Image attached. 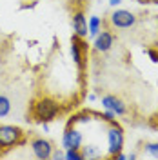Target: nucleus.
Segmentation results:
<instances>
[{
  "label": "nucleus",
  "mask_w": 158,
  "mask_h": 160,
  "mask_svg": "<svg viewBox=\"0 0 158 160\" xmlns=\"http://www.w3.org/2000/svg\"><path fill=\"white\" fill-rule=\"evenodd\" d=\"M60 113V104L51 97H40L33 102L31 108V118L35 122H53Z\"/></svg>",
  "instance_id": "nucleus-1"
},
{
  "label": "nucleus",
  "mask_w": 158,
  "mask_h": 160,
  "mask_svg": "<svg viewBox=\"0 0 158 160\" xmlns=\"http://www.w3.org/2000/svg\"><path fill=\"white\" fill-rule=\"evenodd\" d=\"M26 144V133L18 126L0 124V151L13 149Z\"/></svg>",
  "instance_id": "nucleus-2"
},
{
  "label": "nucleus",
  "mask_w": 158,
  "mask_h": 160,
  "mask_svg": "<svg viewBox=\"0 0 158 160\" xmlns=\"http://www.w3.org/2000/svg\"><path fill=\"white\" fill-rule=\"evenodd\" d=\"M124 142H126V137H124V129L120 128L116 122H111L107 129V155L109 158H113L116 153L124 149Z\"/></svg>",
  "instance_id": "nucleus-3"
},
{
  "label": "nucleus",
  "mask_w": 158,
  "mask_h": 160,
  "mask_svg": "<svg viewBox=\"0 0 158 160\" xmlns=\"http://www.w3.org/2000/svg\"><path fill=\"white\" fill-rule=\"evenodd\" d=\"M109 22L116 29H129L136 24V17H135V13L127 9H115L109 15Z\"/></svg>",
  "instance_id": "nucleus-4"
},
{
  "label": "nucleus",
  "mask_w": 158,
  "mask_h": 160,
  "mask_svg": "<svg viewBox=\"0 0 158 160\" xmlns=\"http://www.w3.org/2000/svg\"><path fill=\"white\" fill-rule=\"evenodd\" d=\"M84 144V135L82 131L73 128V126H67L66 131L62 133V148L64 149H80Z\"/></svg>",
  "instance_id": "nucleus-5"
},
{
  "label": "nucleus",
  "mask_w": 158,
  "mask_h": 160,
  "mask_svg": "<svg viewBox=\"0 0 158 160\" xmlns=\"http://www.w3.org/2000/svg\"><path fill=\"white\" fill-rule=\"evenodd\" d=\"M31 151H33V155H35V158H40V160H47L51 158V155H53V144H51L49 140L42 138V137H37V138L31 140L29 144Z\"/></svg>",
  "instance_id": "nucleus-6"
},
{
  "label": "nucleus",
  "mask_w": 158,
  "mask_h": 160,
  "mask_svg": "<svg viewBox=\"0 0 158 160\" xmlns=\"http://www.w3.org/2000/svg\"><path fill=\"white\" fill-rule=\"evenodd\" d=\"M113 44H115V35L109 29H102L93 38V46H95V49L98 51V53H107V51H111Z\"/></svg>",
  "instance_id": "nucleus-7"
},
{
  "label": "nucleus",
  "mask_w": 158,
  "mask_h": 160,
  "mask_svg": "<svg viewBox=\"0 0 158 160\" xmlns=\"http://www.w3.org/2000/svg\"><path fill=\"white\" fill-rule=\"evenodd\" d=\"M102 108L113 111L116 117H122V115L127 113V108H126L124 100L118 98V97H115V95H106V97H102Z\"/></svg>",
  "instance_id": "nucleus-8"
},
{
  "label": "nucleus",
  "mask_w": 158,
  "mask_h": 160,
  "mask_svg": "<svg viewBox=\"0 0 158 160\" xmlns=\"http://www.w3.org/2000/svg\"><path fill=\"white\" fill-rule=\"evenodd\" d=\"M73 31L78 38H87L89 31H87V17L84 15V11H75L73 13Z\"/></svg>",
  "instance_id": "nucleus-9"
},
{
  "label": "nucleus",
  "mask_w": 158,
  "mask_h": 160,
  "mask_svg": "<svg viewBox=\"0 0 158 160\" xmlns=\"http://www.w3.org/2000/svg\"><path fill=\"white\" fill-rule=\"evenodd\" d=\"M82 38H78L77 35L73 37V40H71V57H73V62L78 66L80 69H84V53H86V46L80 42Z\"/></svg>",
  "instance_id": "nucleus-10"
},
{
  "label": "nucleus",
  "mask_w": 158,
  "mask_h": 160,
  "mask_svg": "<svg viewBox=\"0 0 158 160\" xmlns=\"http://www.w3.org/2000/svg\"><path fill=\"white\" fill-rule=\"evenodd\" d=\"M87 31H89V37H91V38H95L100 31H102V18L96 17V15L89 17V20H87Z\"/></svg>",
  "instance_id": "nucleus-11"
},
{
  "label": "nucleus",
  "mask_w": 158,
  "mask_h": 160,
  "mask_svg": "<svg viewBox=\"0 0 158 160\" xmlns=\"http://www.w3.org/2000/svg\"><path fill=\"white\" fill-rule=\"evenodd\" d=\"M11 108H13V104H11L9 97L7 95H0V118L7 117L11 113Z\"/></svg>",
  "instance_id": "nucleus-12"
},
{
  "label": "nucleus",
  "mask_w": 158,
  "mask_h": 160,
  "mask_svg": "<svg viewBox=\"0 0 158 160\" xmlns=\"http://www.w3.org/2000/svg\"><path fill=\"white\" fill-rule=\"evenodd\" d=\"M80 151H82L84 158H100V157H102V153L98 151L96 146H82Z\"/></svg>",
  "instance_id": "nucleus-13"
},
{
  "label": "nucleus",
  "mask_w": 158,
  "mask_h": 160,
  "mask_svg": "<svg viewBox=\"0 0 158 160\" xmlns=\"http://www.w3.org/2000/svg\"><path fill=\"white\" fill-rule=\"evenodd\" d=\"M144 151L147 153L149 157L158 158V142H146L144 144Z\"/></svg>",
  "instance_id": "nucleus-14"
},
{
  "label": "nucleus",
  "mask_w": 158,
  "mask_h": 160,
  "mask_svg": "<svg viewBox=\"0 0 158 160\" xmlns=\"http://www.w3.org/2000/svg\"><path fill=\"white\" fill-rule=\"evenodd\" d=\"M64 158L66 160H84V155L80 149H64Z\"/></svg>",
  "instance_id": "nucleus-15"
},
{
  "label": "nucleus",
  "mask_w": 158,
  "mask_h": 160,
  "mask_svg": "<svg viewBox=\"0 0 158 160\" xmlns=\"http://www.w3.org/2000/svg\"><path fill=\"white\" fill-rule=\"evenodd\" d=\"M100 117H102V120H106V122H109V124H111V122H115V118H116V115H115L113 111H109V109H106Z\"/></svg>",
  "instance_id": "nucleus-16"
},
{
  "label": "nucleus",
  "mask_w": 158,
  "mask_h": 160,
  "mask_svg": "<svg viewBox=\"0 0 158 160\" xmlns=\"http://www.w3.org/2000/svg\"><path fill=\"white\" fill-rule=\"evenodd\" d=\"M51 158H55V160L64 158V151H62V149H53V155H51Z\"/></svg>",
  "instance_id": "nucleus-17"
},
{
  "label": "nucleus",
  "mask_w": 158,
  "mask_h": 160,
  "mask_svg": "<svg viewBox=\"0 0 158 160\" xmlns=\"http://www.w3.org/2000/svg\"><path fill=\"white\" fill-rule=\"evenodd\" d=\"M113 160H127V155H126V153H122V151H120V153H116V155H115V157H113Z\"/></svg>",
  "instance_id": "nucleus-18"
},
{
  "label": "nucleus",
  "mask_w": 158,
  "mask_h": 160,
  "mask_svg": "<svg viewBox=\"0 0 158 160\" xmlns=\"http://www.w3.org/2000/svg\"><path fill=\"white\" fill-rule=\"evenodd\" d=\"M147 55H149V57H151V60H153V62H158V55H156V53H155V51L147 49Z\"/></svg>",
  "instance_id": "nucleus-19"
},
{
  "label": "nucleus",
  "mask_w": 158,
  "mask_h": 160,
  "mask_svg": "<svg viewBox=\"0 0 158 160\" xmlns=\"http://www.w3.org/2000/svg\"><path fill=\"white\" fill-rule=\"evenodd\" d=\"M109 4H111L113 8H116V6H120V4H122V0H109Z\"/></svg>",
  "instance_id": "nucleus-20"
}]
</instances>
